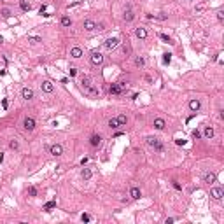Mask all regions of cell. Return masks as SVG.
<instances>
[{
	"mask_svg": "<svg viewBox=\"0 0 224 224\" xmlns=\"http://www.w3.org/2000/svg\"><path fill=\"white\" fill-rule=\"evenodd\" d=\"M9 147H11L12 151H18V149H19V142H18V140H11V142H9Z\"/></svg>",
	"mask_w": 224,
	"mask_h": 224,
	"instance_id": "cell-28",
	"label": "cell"
},
{
	"mask_svg": "<svg viewBox=\"0 0 224 224\" xmlns=\"http://www.w3.org/2000/svg\"><path fill=\"white\" fill-rule=\"evenodd\" d=\"M117 84H119V86H121V88H123V89H124V88H126V86H128V82H126V81H119V82H117Z\"/></svg>",
	"mask_w": 224,
	"mask_h": 224,
	"instance_id": "cell-39",
	"label": "cell"
},
{
	"mask_svg": "<svg viewBox=\"0 0 224 224\" xmlns=\"http://www.w3.org/2000/svg\"><path fill=\"white\" fill-rule=\"evenodd\" d=\"M123 91H124V89H123L117 82H116V84H112V86L109 88V93H110V95H121Z\"/></svg>",
	"mask_w": 224,
	"mask_h": 224,
	"instance_id": "cell-15",
	"label": "cell"
},
{
	"mask_svg": "<svg viewBox=\"0 0 224 224\" xmlns=\"http://www.w3.org/2000/svg\"><path fill=\"white\" fill-rule=\"evenodd\" d=\"M189 109H191V112H198V110L202 109V103H200V100H196V98L189 100Z\"/></svg>",
	"mask_w": 224,
	"mask_h": 224,
	"instance_id": "cell-12",
	"label": "cell"
},
{
	"mask_svg": "<svg viewBox=\"0 0 224 224\" xmlns=\"http://www.w3.org/2000/svg\"><path fill=\"white\" fill-rule=\"evenodd\" d=\"M19 5H21V9H23V11H30V9H32L30 2H26V0H19Z\"/></svg>",
	"mask_w": 224,
	"mask_h": 224,
	"instance_id": "cell-25",
	"label": "cell"
},
{
	"mask_svg": "<svg viewBox=\"0 0 224 224\" xmlns=\"http://www.w3.org/2000/svg\"><path fill=\"white\" fill-rule=\"evenodd\" d=\"M23 126H25V130L32 131V130L35 128V119H33V117H25V121H23Z\"/></svg>",
	"mask_w": 224,
	"mask_h": 224,
	"instance_id": "cell-10",
	"label": "cell"
},
{
	"mask_svg": "<svg viewBox=\"0 0 224 224\" xmlns=\"http://www.w3.org/2000/svg\"><path fill=\"white\" fill-rule=\"evenodd\" d=\"M123 19H124L126 23H131V21L135 19V14H133L131 7H126V11H124V14H123Z\"/></svg>",
	"mask_w": 224,
	"mask_h": 224,
	"instance_id": "cell-9",
	"label": "cell"
},
{
	"mask_svg": "<svg viewBox=\"0 0 224 224\" xmlns=\"http://www.w3.org/2000/svg\"><path fill=\"white\" fill-rule=\"evenodd\" d=\"M117 123H119V126H126V123H128L126 114H119V116H117Z\"/></svg>",
	"mask_w": 224,
	"mask_h": 224,
	"instance_id": "cell-22",
	"label": "cell"
},
{
	"mask_svg": "<svg viewBox=\"0 0 224 224\" xmlns=\"http://www.w3.org/2000/svg\"><path fill=\"white\" fill-rule=\"evenodd\" d=\"M103 46H105L107 51H112V49H116V47L119 46V39H117V37H110V39H107V40L103 42Z\"/></svg>",
	"mask_w": 224,
	"mask_h": 224,
	"instance_id": "cell-4",
	"label": "cell"
},
{
	"mask_svg": "<svg viewBox=\"0 0 224 224\" xmlns=\"http://www.w3.org/2000/svg\"><path fill=\"white\" fill-rule=\"evenodd\" d=\"M49 152H51L53 156H61V154H63V147H61L60 144H53V145L49 147Z\"/></svg>",
	"mask_w": 224,
	"mask_h": 224,
	"instance_id": "cell-8",
	"label": "cell"
},
{
	"mask_svg": "<svg viewBox=\"0 0 224 224\" xmlns=\"http://www.w3.org/2000/svg\"><path fill=\"white\" fill-rule=\"evenodd\" d=\"M223 195H224L223 187H212V189H210V196H212L214 200H217V202L223 200Z\"/></svg>",
	"mask_w": 224,
	"mask_h": 224,
	"instance_id": "cell-5",
	"label": "cell"
},
{
	"mask_svg": "<svg viewBox=\"0 0 224 224\" xmlns=\"http://www.w3.org/2000/svg\"><path fill=\"white\" fill-rule=\"evenodd\" d=\"M214 135H216L214 128H212V126H205V130H203V137L210 140V138H214Z\"/></svg>",
	"mask_w": 224,
	"mask_h": 224,
	"instance_id": "cell-17",
	"label": "cell"
},
{
	"mask_svg": "<svg viewBox=\"0 0 224 224\" xmlns=\"http://www.w3.org/2000/svg\"><path fill=\"white\" fill-rule=\"evenodd\" d=\"M173 187H175L177 191H180V189H182V186H180V184H179L177 180H173Z\"/></svg>",
	"mask_w": 224,
	"mask_h": 224,
	"instance_id": "cell-38",
	"label": "cell"
},
{
	"mask_svg": "<svg viewBox=\"0 0 224 224\" xmlns=\"http://www.w3.org/2000/svg\"><path fill=\"white\" fill-rule=\"evenodd\" d=\"M21 96H23V100H32V98H33V89L28 88V86H25V88L21 89Z\"/></svg>",
	"mask_w": 224,
	"mask_h": 224,
	"instance_id": "cell-7",
	"label": "cell"
},
{
	"mask_svg": "<svg viewBox=\"0 0 224 224\" xmlns=\"http://www.w3.org/2000/svg\"><path fill=\"white\" fill-rule=\"evenodd\" d=\"M84 30H86V32H93V30H96V23H95L93 19H86V21H84Z\"/></svg>",
	"mask_w": 224,
	"mask_h": 224,
	"instance_id": "cell-13",
	"label": "cell"
},
{
	"mask_svg": "<svg viewBox=\"0 0 224 224\" xmlns=\"http://www.w3.org/2000/svg\"><path fill=\"white\" fill-rule=\"evenodd\" d=\"M28 195H30V196H37V189H35L33 186H32V187H28Z\"/></svg>",
	"mask_w": 224,
	"mask_h": 224,
	"instance_id": "cell-35",
	"label": "cell"
},
{
	"mask_svg": "<svg viewBox=\"0 0 224 224\" xmlns=\"http://www.w3.org/2000/svg\"><path fill=\"white\" fill-rule=\"evenodd\" d=\"M152 126H154L156 130H165V126H166V123H165V119H161V117H158V119H154V123H152Z\"/></svg>",
	"mask_w": 224,
	"mask_h": 224,
	"instance_id": "cell-16",
	"label": "cell"
},
{
	"mask_svg": "<svg viewBox=\"0 0 224 224\" xmlns=\"http://www.w3.org/2000/svg\"><path fill=\"white\" fill-rule=\"evenodd\" d=\"M145 144L149 147H152L154 151H158V152H163V144L159 142V138H156V137H145Z\"/></svg>",
	"mask_w": 224,
	"mask_h": 224,
	"instance_id": "cell-2",
	"label": "cell"
},
{
	"mask_svg": "<svg viewBox=\"0 0 224 224\" xmlns=\"http://www.w3.org/2000/svg\"><path fill=\"white\" fill-rule=\"evenodd\" d=\"M81 177H82V180H89V179L93 177L91 168H82V170H81Z\"/></svg>",
	"mask_w": 224,
	"mask_h": 224,
	"instance_id": "cell-18",
	"label": "cell"
},
{
	"mask_svg": "<svg viewBox=\"0 0 224 224\" xmlns=\"http://www.w3.org/2000/svg\"><path fill=\"white\" fill-rule=\"evenodd\" d=\"M144 65H145V60H144L142 56H137V58H135V67H138V68H142Z\"/></svg>",
	"mask_w": 224,
	"mask_h": 224,
	"instance_id": "cell-24",
	"label": "cell"
},
{
	"mask_svg": "<svg viewBox=\"0 0 224 224\" xmlns=\"http://www.w3.org/2000/svg\"><path fill=\"white\" fill-rule=\"evenodd\" d=\"M89 60H91V63L93 65H102L103 63V54L100 53V51H91V54H89Z\"/></svg>",
	"mask_w": 224,
	"mask_h": 224,
	"instance_id": "cell-3",
	"label": "cell"
},
{
	"mask_svg": "<svg viewBox=\"0 0 224 224\" xmlns=\"http://www.w3.org/2000/svg\"><path fill=\"white\" fill-rule=\"evenodd\" d=\"M2 42H4V39H2V37H0V44H2Z\"/></svg>",
	"mask_w": 224,
	"mask_h": 224,
	"instance_id": "cell-43",
	"label": "cell"
},
{
	"mask_svg": "<svg viewBox=\"0 0 224 224\" xmlns=\"http://www.w3.org/2000/svg\"><path fill=\"white\" fill-rule=\"evenodd\" d=\"M81 88H82V91H84L86 95H89V96H98V89L93 86V82H91V79H89L88 75L82 77V81H81Z\"/></svg>",
	"mask_w": 224,
	"mask_h": 224,
	"instance_id": "cell-1",
	"label": "cell"
},
{
	"mask_svg": "<svg viewBox=\"0 0 224 224\" xmlns=\"http://www.w3.org/2000/svg\"><path fill=\"white\" fill-rule=\"evenodd\" d=\"M191 137L198 140V138H202V131H200V130H193V131H191Z\"/></svg>",
	"mask_w": 224,
	"mask_h": 224,
	"instance_id": "cell-31",
	"label": "cell"
},
{
	"mask_svg": "<svg viewBox=\"0 0 224 224\" xmlns=\"http://www.w3.org/2000/svg\"><path fill=\"white\" fill-rule=\"evenodd\" d=\"M86 163H88V158H82V159H81V165H82V166H84V165H86Z\"/></svg>",
	"mask_w": 224,
	"mask_h": 224,
	"instance_id": "cell-42",
	"label": "cell"
},
{
	"mask_svg": "<svg viewBox=\"0 0 224 224\" xmlns=\"http://www.w3.org/2000/svg\"><path fill=\"white\" fill-rule=\"evenodd\" d=\"M170 61H172V53H165L163 54V63L165 65H170Z\"/></svg>",
	"mask_w": 224,
	"mask_h": 224,
	"instance_id": "cell-27",
	"label": "cell"
},
{
	"mask_svg": "<svg viewBox=\"0 0 224 224\" xmlns=\"http://www.w3.org/2000/svg\"><path fill=\"white\" fill-rule=\"evenodd\" d=\"M70 56L75 58V60H79V58L82 56V49H81V47H72V49H70Z\"/></svg>",
	"mask_w": 224,
	"mask_h": 224,
	"instance_id": "cell-20",
	"label": "cell"
},
{
	"mask_svg": "<svg viewBox=\"0 0 224 224\" xmlns=\"http://www.w3.org/2000/svg\"><path fill=\"white\" fill-rule=\"evenodd\" d=\"M70 25H72V19L68 16H63L61 18V26H70Z\"/></svg>",
	"mask_w": 224,
	"mask_h": 224,
	"instance_id": "cell-26",
	"label": "cell"
},
{
	"mask_svg": "<svg viewBox=\"0 0 224 224\" xmlns=\"http://www.w3.org/2000/svg\"><path fill=\"white\" fill-rule=\"evenodd\" d=\"M54 207H56V202H49V203H46V205H44V210H47V212H49V210H51V209H54Z\"/></svg>",
	"mask_w": 224,
	"mask_h": 224,
	"instance_id": "cell-32",
	"label": "cell"
},
{
	"mask_svg": "<svg viewBox=\"0 0 224 224\" xmlns=\"http://www.w3.org/2000/svg\"><path fill=\"white\" fill-rule=\"evenodd\" d=\"M187 2H191V0H187Z\"/></svg>",
	"mask_w": 224,
	"mask_h": 224,
	"instance_id": "cell-44",
	"label": "cell"
},
{
	"mask_svg": "<svg viewBox=\"0 0 224 224\" xmlns=\"http://www.w3.org/2000/svg\"><path fill=\"white\" fill-rule=\"evenodd\" d=\"M75 75H77V70L74 67H70V77H75Z\"/></svg>",
	"mask_w": 224,
	"mask_h": 224,
	"instance_id": "cell-37",
	"label": "cell"
},
{
	"mask_svg": "<svg viewBox=\"0 0 224 224\" xmlns=\"http://www.w3.org/2000/svg\"><path fill=\"white\" fill-rule=\"evenodd\" d=\"M130 196H131L133 200H138V198L142 196V193H140L138 187H131V189H130Z\"/></svg>",
	"mask_w": 224,
	"mask_h": 224,
	"instance_id": "cell-21",
	"label": "cell"
},
{
	"mask_svg": "<svg viewBox=\"0 0 224 224\" xmlns=\"http://www.w3.org/2000/svg\"><path fill=\"white\" fill-rule=\"evenodd\" d=\"M216 180H217V175L216 173H207L205 177H203V182H207V184H216Z\"/></svg>",
	"mask_w": 224,
	"mask_h": 224,
	"instance_id": "cell-19",
	"label": "cell"
},
{
	"mask_svg": "<svg viewBox=\"0 0 224 224\" xmlns=\"http://www.w3.org/2000/svg\"><path fill=\"white\" fill-rule=\"evenodd\" d=\"M40 88H42V91H44V93H53V89H54V86H53V82H51V81H42Z\"/></svg>",
	"mask_w": 224,
	"mask_h": 224,
	"instance_id": "cell-11",
	"label": "cell"
},
{
	"mask_svg": "<svg viewBox=\"0 0 224 224\" xmlns=\"http://www.w3.org/2000/svg\"><path fill=\"white\" fill-rule=\"evenodd\" d=\"M217 21H221V23L224 21V11H219V12H217Z\"/></svg>",
	"mask_w": 224,
	"mask_h": 224,
	"instance_id": "cell-36",
	"label": "cell"
},
{
	"mask_svg": "<svg viewBox=\"0 0 224 224\" xmlns=\"http://www.w3.org/2000/svg\"><path fill=\"white\" fill-rule=\"evenodd\" d=\"M173 221H175V219H173V217H168V219H166V221H165V223H166V224H172V223H173Z\"/></svg>",
	"mask_w": 224,
	"mask_h": 224,
	"instance_id": "cell-41",
	"label": "cell"
},
{
	"mask_svg": "<svg viewBox=\"0 0 224 224\" xmlns=\"http://www.w3.org/2000/svg\"><path fill=\"white\" fill-rule=\"evenodd\" d=\"M159 39H161V40H165V42H168V44H173V42H172V39H170L166 33H159Z\"/></svg>",
	"mask_w": 224,
	"mask_h": 224,
	"instance_id": "cell-30",
	"label": "cell"
},
{
	"mask_svg": "<svg viewBox=\"0 0 224 224\" xmlns=\"http://www.w3.org/2000/svg\"><path fill=\"white\" fill-rule=\"evenodd\" d=\"M135 35L144 40V39H147V30H145L144 26H138V28H135Z\"/></svg>",
	"mask_w": 224,
	"mask_h": 224,
	"instance_id": "cell-14",
	"label": "cell"
},
{
	"mask_svg": "<svg viewBox=\"0 0 224 224\" xmlns=\"http://www.w3.org/2000/svg\"><path fill=\"white\" fill-rule=\"evenodd\" d=\"M175 144H177V145H184V144H186V140H182V138H179V140H175Z\"/></svg>",
	"mask_w": 224,
	"mask_h": 224,
	"instance_id": "cell-40",
	"label": "cell"
},
{
	"mask_svg": "<svg viewBox=\"0 0 224 224\" xmlns=\"http://www.w3.org/2000/svg\"><path fill=\"white\" fill-rule=\"evenodd\" d=\"M107 124H109V128H112V130H116V128H119V123H117V117H110Z\"/></svg>",
	"mask_w": 224,
	"mask_h": 224,
	"instance_id": "cell-23",
	"label": "cell"
},
{
	"mask_svg": "<svg viewBox=\"0 0 224 224\" xmlns=\"http://www.w3.org/2000/svg\"><path fill=\"white\" fill-rule=\"evenodd\" d=\"M0 14L4 16V18H9L12 12H11V9H7V7H4V9H0Z\"/></svg>",
	"mask_w": 224,
	"mask_h": 224,
	"instance_id": "cell-29",
	"label": "cell"
},
{
	"mask_svg": "<svg viewBox=\"0 0 224 224\" xmlns=\"http://www.w3.org/2000/svg\"><path fill=\"white\" fill-rule=\"evenodd\" d=\"M102 135L100 133H95V135H91V138H89V144H91V147H100L102 145Z\"/></svg>",
	"mask_w": 224,
	"mask_h": 224,
	"instance_id": "cell-6",
	"label": "cell"
},
{
	"mask_svg": "<svg viewBox=\"0 0 224 224\" xmlns=\"http://www.w3.org/2000/svg\"><path fill=\"white\" fill-rule=\"evenodd\" d=\"M28 42L37 44V42H42V39H40V37H30V39H28Z\"/></svg>",
	"mask_w": 224,
	"mask_h": 224,
	"instance_id": "cell-33",
	"label": "cell"
},
{
	"mask_svg": "<svg viewBox=\"0 0 224 224\" xmlns=\"http://www.w3.org/2000/svg\"><path fill=\"white\" fill-rule=\"evenodd\" d=\"M81 221H82V223H89V221H91L89 214H82V216H81Z\"/></svg>",
	"mask_w": 224,
	"mask_h": 224,
	"instance_id": "cell-34",
	"label": "cell"
}]
</instances>
